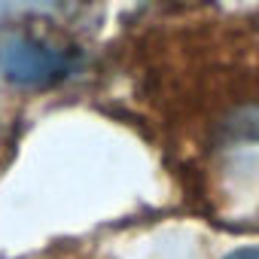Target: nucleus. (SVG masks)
Masks as SVG:
<instances>
[{"label":"nucleus","instance_id":"f257e3e1","mask_svg":"<svg viewBox=\"0 0 259 259\" xmlns=\"http://www.w3.org/2000/svg\"><path fill=\"white\" fill-rule=\"evenodd\" d=\"M73 64L76 58L70 52H61L31 37H13L0 46V70L13 85H22V89L55 85L73 73Z\"/></svg>","mask_w":259,"mask_h":259},{"label":"nucleus","instance_id":"f03ea898","mask_svg":"<svg viewBox=\"0 0 259 259\" xmlns=\"http://www.w3.org/2000/svg\"><path fill=\"white\" fill-rule=\"evenodd\" d=\"M226 132L235 138L259 141V104H250V107H241L238 113H232L226 122Z\"/></svg>","mask_w":259,"mask_h":259},{"label":"nucleus","instance_id":"7ed1b4c3","mask_svg":"<svg viewBox=\"0 0 259 259\" xmlns=\"http://www.w3.org/2000/svg\"><path fill=\"white\" fill-rule=\"evenodd\" d=\"M223 259H259V247H238Z\"/></svg>","mask_w":259,"mask_h":259},{"label":"nucleus","instance_id":"20e7f679","mask_svg":"<svg viewBox=\"0 0 259 259\" xmlns=\"http://www.w3.org/2000/svg\"><path fill=\"white\" fill-rule=\"evenodd\" d=\"M0 7H4V0H0Z\"/></svg>","mask_w":259,"mask_h":259}]
</instances>
